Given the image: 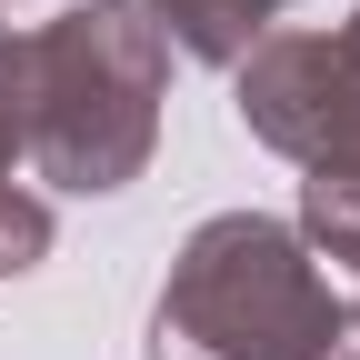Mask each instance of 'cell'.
<instances>
[{
	"mask_svg": "<svg viewBox=\"0 0 360 360\" xmlns=\"http://www.w3.org/2000/svg\"><path fill=\"white\" fill-rule=\"evenodd\" d=\"M160 360H360L281 220H210L160 290Z\"/></svg>",
	"mask_w": 360,
	"mask_h": 360,
	"instance_id": "cell-2",
	"label": "cell"
},
{
	"mask_svg": "<svg viewBox=\"0 0 360 360\" xmlns=\"http://www.w3.org/2000/svg\"><path fill=\"white\" fill-rule=\"evenodd\" d=\"M240 120L290 160H310L321 180H360V20L330 40L321 30L270 40L240 70Z\"/></svg>",
	"mask_w": 360,
	"mask_h": 360,
	"instance_id": "cell-3",
	"label": "cell"
},
{
	"mask_svg": "<svg viewBox=\"0 0 360 360\" xmlns=\"http://www.w3.org/2000/svg\"><path fill=\"white\" fill-rule=\"evenodd\" d=\"M40 250H51V210H40V200H20L11 180H0V270H30Z\"/></svg>",
	"mask_w": 360,
	"mask_h": 360,
	"instance_id": "cell-5",
	"label": "cell"
},
{
	"mask_svg": "<svg viewBox=\"0 0 360 360\" xmlns=\"http://www.w3.org/2000/svg\"><path fill=\"white\" fill-rule=\"evenodd\" d=\"M170 30H180V51H200V60H240L250 51V30L281 11V0H160Z\"/></svg>",
	"mask_w": 360,
	"mask_h": 360,
	"instance_id": "cell-4",
	"label": "cell"
},
{
	"mask_svg": "<svg viewBox=\"0 0 360 360\" xmlns=\"http://www.w3.org/2000/svg\"><path fill=\"white\" fill-rule=\"evenodd\" d=\"M160 30L130 0H90L20 40V150L60 180V191H120L150 160L160 120Z\"/></svg>",
	"mask_w": 360,
	"mask_h": 360,
	"instance_id": "cell-1",
	"label": "cell"
},
{
	"mask_svg": "<svg viewBox=\"0 0 360 360\" xmlns=\"http://www.w3.org/2000/svg\"><path fill=\"white\" fill-rule=\"evenodd\" d=\"M11 150H20V40L0 30V170H11Z\"/></svg>",
	"mask_w": 360,
	"mask_h": 360,
	"instance_id": "cell-6",
	"label": "cell"
}]
</instances>
